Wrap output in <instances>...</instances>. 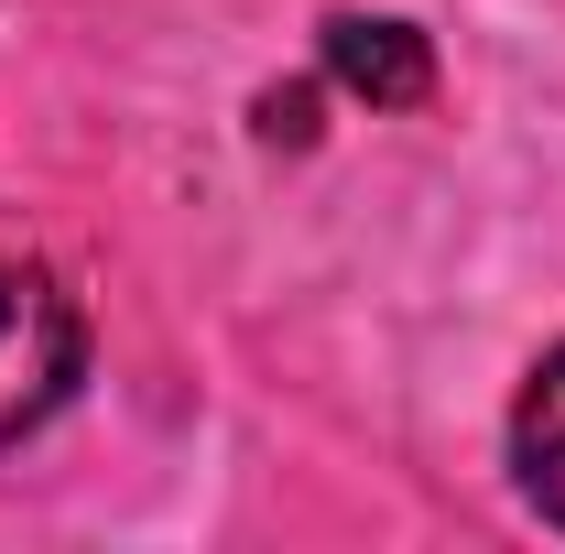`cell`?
I'll use <instances>...</instances> for the list:
<instances>
[{
    "label": "cell",
    "mask_w": 565,
    "mask_h": 554,
    "mask_svg": "<svg viewBox=\"0 0 565 554\" xmlns=\"http://www.w3.org/2000/svg\"><path fill=\"white\" fill-rule=\"evenodd\" d=\"M327 76L370 109H424L435 98V44L392 11H338L327 22Z\"/></svg>",
    "instance_id": "2"
},
{
    "label": "cell",
    "mask_w": 565,
    "mask_h": 554,
    "mask_svg": "<svg viewBox=\"0 0 565 554\" xmlns=\"http://www.w3.org/2000/svg\"><path fill=\"white\" fill-rule=\"evenodd\" d=\"M87 381V316L44 262H0V446L66 414Z\"/></svg>",
    "instance_id": "1"
},
{
    "label": "cell",
    "mask_w": 565,
    "mask_h": 554,
    "mask_svg": "<svg viewBox=\"0 0 565 554\" xmlns=\"http://www.w3.org/2000/svg\"><path fill=\"white\" fill-rule=\"evenodd\" d=\"M250 120H262V141H294V152H305V141H316V87H262Z\"/></svg>",
    "instance_id": "4"
},
{
    "label": "cell",
    "mask_w": 565,
    "mask_h": 554,
    "mask_svg": "<svg viewBox=\"0 0 565 554\" xmlns=\"http://www.w3.org/2000/svg\"><path fill=\"white\" fill-rule=\"evenodd\" d=\"M511 479H522V500L565 533V348L522 381V403H511Z\"/></svg>",
    "instance_id": "3"
}]
</instances>
